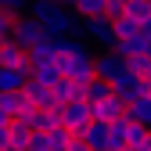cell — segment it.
<instances>
[{"instance_id": "1", "label": "cell", "mask_w": 151, "mask_h": 151, "mask_svg": "<svg viewBox=\"0 0 151 151\" xmlns=\"http://www.w3.org/2000/svg\"><path fill=\"white\" fill-rule=\"evenodd\" d=\"M25 14H29L43 32H50V36L79 40V18H76L72 11H65L61 4H54V0H29Z\"/></svg>"}, {"instance_id": "23", "label": "cell", "mask_w": 151, "mask_h": 151, "mask_svg": "<svg viewBox=\"0 0 151 151\" xmlns=\"http://www.w3.org/2000/svg\"><path fill=\"white\" fill-rule=\"evenodd\" d=\"M144 54L151 58V36H144Z\"/></svg>"}, {"instance_id": "19", "label": "cell", "mask_w": 151, "mask_h": 151, "mask_svg": "<svg viewBox=\"0 0 151 151\" xmlns=\"http://www.w3.org/2000/svg\"><path fill=\"white\" fill-rule=\"evenodd\" d=\"M25 7H29V0H0V11H4V14H11V18L25 14Z\"/></svg>"}, {"instance_id": "6", "label": "cell", "mask_w": 151, "mask_h": 151, "mask_svg": "<svg viewBox=\"0 0 151 151\" xmlns=\"http://www.w3.org/2000/svg\"><path fill=\"white\" fill-rule=\"evenodd\" d=\"M90 111H93V122H108V126H111V122H119V119L126 115V101H119L115 93H111L108 101H101V104H93Z\"/></svg>"}, {"instance_id": "4", "label": "cell", "mask_w": 151, "mask_h": 151, "mask_svg": "<svg viewBox=\"0 0 151 151\" xmlns=\"http://www.w3.org/2000/svg\"><path fill=\"white\" fill-rule=\"evenodd\" d=\"M122 72H126V61L119 58L115 50H101V54H93V79H101V83L111 86Z\"/></svg>"}, {"instance_id": "8", "label": "cell", "mask_w": 151, "mask_h": 151, "mask_svg": "<svg viewBox=\"0 0 151 151\" xmlns=\"http://www.w3.org/2000/svg\"><path fill=\"white\" fill-rule=\"evenodd\" d=\"M29 83V68H0V93H22Z\"/></svg>"}, {"instance_id": "17", "label": "cell", "mask_w": 151, "mask_h": 151, "mask_svg": "<svg viewBox=\"0 0 151 151\" xmlns=\"http://www.w3.org/2000/svg\"><path fill=\"white\" fill-rule=\"evenodd\" d=\"M43 137H47V147H50V151H65L68 140H72V133H68V129H61V126L50 129V133H43Z\"/></svg>"}, {"instance_id": "9", "label": "cell", "mask_w": 151, "mask_h": 151, "mask_svg": "<svg viewBox=\"0 0 151 151\" xmlns=\"http://www.w3.org/2000/svg\"><path fill=\"white\" fill-rule=\"evenodd\" d=\"M29 79L40 83V86H54V83L61 79V72H58V58H54V61H40V65H32V68H29Z\"/></svg>"}, {"instance_id": "5", "label": "cell", "mask_w": 151, "mask_h": 151, "mask_svg": "<svg viewBox=\"0 0 151 151\" xmlns=\"http://www.w3.org/2000/svg\"><path fill=\"white\" fill-rule=\"evenodd\" d=\"M83 36L90 43H97L101 50H115V32H111L108 18H90V22H83Z\"/></svg>"}, {"instance_id": "11", "label": "cell", "mask_w": 151, "mask_h": 151, "mask_svg": "<svg viewBox=\"0 0 151 151\" xmlns=\"http://www.w3.org/2000/svg\"><path fill=\"white\" fill-rule=\"evenodd\" d=\"M0 68H29V58H25V50L18 47V43H4L0 47Z\"/></svg>"}, {"instance_id": "22", "label": "cell", "mask_w": 151, "mask_h": 151, "mask_svg": "<svg viewBox=\"0 0 151 151\" xmlns=\"http://www.w3.org/2000/svg\"><path fill=\"white\" fill-rule=\"evenodd\" d=\"M54 4H61L65 11H72V7H76V0H54Z\"/></svg>"}, {"instance_id": "15", "label": "cell", "mask_w": 151, "mask_h": 151, "mask_svg": "<svg viewBox=\"0 0 151 151\" xmlns=\"http://www.w3.org/2000/svg\"><path fill=\"white\" fill-rule=\"evenodd\" d=\"M111 32H115V43L119 40H129V36H140V25L133 22V18H115V22H111Z\"/></svg>"}, {"instance_id": "16", "label": "cell", "mask_w": 151, "mask_h": 151, "mask_svg": "<svg viewBox=\"0 0 151 151\" xmlns=\"http://www.w3.org/2000/svg\"><path fill=\"white\" fill-rule=\"evenodd\" d=\"M144 137H147V129H144V126H137V122L122 119V140H126V147H129V151H133V147H137Z\"/></svg>"}, {"instance_id": "3", "label": "cell", "mask_w": 151, "mask_h": 151, "mask_svg": "<svg viewBox=\"0 0 151 151\" xmlns=\"http://www.w3.org/2000/svg\"><path fill=\"white\" fill-rule=\"evenodd\" d=\"M40 36H43V29L36 25L29 14H18L14 22H11V32H7V40H11V43H18L22 50H32L36 43H40Z\"/></svg>"}, {"instance_id": "7", "label": "cell", "mask_w": 151, "mask_h": 151, "mask_svg": "<svg viewBox=\"0 0 151 151\" xmlns=\"http://www.w3.org/2000/svg\"><path fill=\"white\" fill-rule=\"evenodd\" d=\"M126 119L137 122V126H144V129H151V93H147V97H133L126 104Z\"/></svg>"}, {"instance_id": "10", "label": "cell", "mask_w": 151, "mask_h": 151, "mask_svg": "<svg viewBox=\"0 0 151 151\" xmlns=\"http://www.w3.org/2000/svg\"><path fill=\"white\" fill-rule=\"evenodd\" d=\"M50 97H54V104H68V101H83V86H76V83H68V79H58L50 86Z\"/></svg>"}, {"instance_id": "24", "label": "cell", "mask_w": 151, "mask_h": 151, "mask_svg": "<svg viewBox=\"0 0 151 151\" xmlns=\"http://www.w3.org/2000/svg\"><path fill=\"white\" fill-rule=\"evenodd\" d=\"M126 4H147V0H126Z\"/></svg>"}, {"instance_id": "13", "label": "cell", "mask_w": 151, "mask_h": 151, "mask_svg": "<svg viewBox=\"0 0 151 151\" xmlns=\"http://www.w3.org/2000/svg\"><path fill=\"white\" fill-rule=\"evenodd\" d=\"M111 97V86L108 83H101V79H90L86 86H83V101L93 108V104H101V101H108Z\"/></svg>"}, {"instance_id": "20", "label": "cell", "mask_w": 151, "mask_h": 151, "mask_svg": "<svg viewBox=\"0 0 151 151\" xmlns=\"http://www.w3.org/2000/svg\"><path fill=\"white\" fill-rule=\"evenodd\" d=\"M65 151H90V147H86V144H83V140H79V137H72V140H68V147H65Z\"/></svg>"}, {"instance_id": "2", "label": "cell", "mask_w": 151, "mask_h": 151, "mask_svg": "<svg viewBox=\"0 0 151 151\" xmlns=\"http://www.w3.org/2000/svg\"><path fill=\"white\" fill-rule=\"evenodd\" d=\"M58 119H61V129H68L72 137H79L83 129L93 122V111H90L86 101H68V104L58 108Z\"/></svg>"}, {"instance_id": "14", "label": "cell", "mask_w": 151, "mask_h": 151, "mask_svg": "<svg viewBox=\"0 0 151 151\" xmlns=\"http://www.w3.org/2000/svg\"><path fill=\"white\" fill-rule=\"evenodd\" d=\"M61 119H58V111H36V115L29 119V129L32 133H50V129H58Z\"/></svg>"}, {"instance_id": "21", "label": "cell", "mask_w": 151, "mask_h": 151, "mask_svg": "<svg viewBox=\"0 0 151 151\" xmlns=\"http://www.w3.org/2000/svg\"><path fill=\"white\" fill-rule=\"evenodd\" d=\"M133 151H151V129H147V137H144V140H140V144H137Z\"/></svg>"}, {"instance_id": "18", "label": "cell", "mask_w": 151, "mask_h": 151, "mask_svg": "<svg viewBox=\"0 0 151 151\" xmlns=\"http://www.w3.org/2000/svg\"><path fill=\"white\" fill-rule=\"evenodd\" d=\"M126 0H104V18H108V22H115V18H122L126 14Z\"/></svg>"}, {"instance_id": "12", "label": "cell", "mask_w": 151, "mask_h": 151, "mask_svg": "<svg viewBox=\"0 0 151 151\" xmlns=\"http://www.w3.org/2000/svg\"><path fill=\"white\" fill-rule=\"evenodd\" d=\"M115 54H119L122 61L140 58V54H144V32H140V36H129V40H119V43H115Z\"/></svg>"}]
</instances>
